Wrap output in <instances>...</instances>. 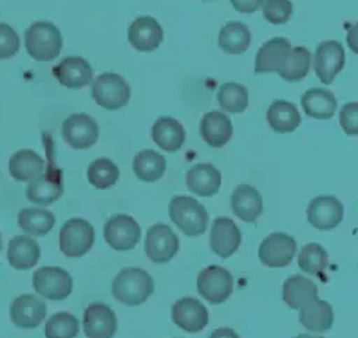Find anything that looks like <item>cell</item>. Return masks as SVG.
<instances>
[{"instance_id": "1", "label": "cell", "mask_w": 358, "mask_h": 338, "mask_svg": "<svg viewBox=\"0 0 358 338\" xmlns=\"http://www.w3.org/2000/svg\"><path fill=\"white\" fill-rule=\"evenodd\" d=\"M154 293V279L143 268H125L114 277L113 295L125 306H141Z\"/></svg>"}, {"instance_id": "2", "label": "cell", "mask_w": 358, "mask_h": 338, "mask_svg": "<svg viewBox=\"0 0 358 338\" xmlns=\"http://www.w3.org/2000/svg\"><path fill=\"white\" fill-rule=\"evenodd\" d=\"M24 40H26L27 54L36 61L55 60L64 47L60 29L52 22H44V20L31 24L24 35Z\"/></svg>"}, {"instance_id": "3", "label": "cell", "mask_w": 358, "mask_h": 338, "mask_svg": "<svg viewBox=\"0 0 358 338\" xmlns=\"http://www.w3.org/2000/svg\"><path fill=\"white\" fill-rule=\"evenodd\" d=\"M172 223L188 237H199L208 228V212L197 199L176 196L169 205Z\"/></svg>"}, {"instance_id": "4", "label": "cell", "mask_w": 358, "mask_h": 338, "mask_svg": "<svg viewBox=\"0 0 358 338\" xmlns=\"http://www.w3.org/2000/svg\"><path fill=\"white\" fill-rule=\"evenodd\" d=\"M92 100L107 110H118L131 100V85L118 73H103L92 84Z\"/></svg>"}, {"instance_id": "5", "label": "cell", "mask_w": 358, "mask_h": 338, "mask_svg": "<svg viewBox=\"0 0 358 338\" xmlns=\"http://www.w3.org/2000/svg\"><path fill=\"white\" fill-rule=\"evenodd\" d=\"M94 228L92 224L85 219H73L66 221L60 230V250L62 254L69 259H78L91 251L94 244Z\"/></svg>"}, {"instance_id": "6", "label": "cell", "mask_w": 358, "mask_h": 338, "mask_svg": "<svg viewBox=\"0 0 358 338\" xmlns=\"http://www.w3.org/2000/svg\"><path fill=\"white\" fill-rule=\"evenodd\" d=\"M33 288L48 300H64L73 291V277L58 266H42L33 273Z\"/></svg>"}, {"instance_id": "7", "label": "cell", "mask_w": 358, "mask_h": 338, "mask_svg": "<svg viewBox=\"0 0 358 338\" xmlns=\"http://www.w3.org/2000/svg\"><path fill=\"white\" fill-rule=\"evenodd\" d=\"M197 291L210 304H223L234 291V277L227 268L208 266L197 275Z\"/></svg>"}, {"instance_id": "8", "label": "cell", "mask_w": 358, "mask_h": 338, "mask_svg": "<svg viewBox=\"0 0 358 338\" xmlns=\"http://www.w3.org/2000/svg\"><path fill=\"white\" fill-rule=\"evenodd\" d=\"M103 237L105 242H107L113 250H132L141 239L140 223H138L134 217H131V215H113V217L105 223Z\"/></svg>"}, {"instance_id": "9", "label": "cell", "mask_w": 358, "mask_h": 338, "mask_svg": "<svg viewBox=\"0 0 358 338\" xmlns=\"http://www.w3.org/2000/svg\"><path fill=\"white\" fill-rule=\"evenodd\" d=\"M62 193H64V172L52 161L49 163L48 170H44L42 176L27 184L26 190L27 199L38 207H49L57 203Z\"/></svg>"}, {"instance_id": "10", "label": "cell", "mask_w": 358, "mask_h": 338, "mask_svg": "<svg viewBox=\"0 0 358 338\" xmlns=\"http://www.w3.org/2000/svg\"><path fill=\"white\" fill-rule=\"evenodd\" d=\"M297 255V241L288 233H270L259 246V260L268 268H286Z\"/></svg>"}, {"instance_id": "11", "label": "cell", "mask_w": 358, "mask_h": 338, "mask_svg": "<svg viewBox=\"0 0 358 338\" xmlns=\"http://www.w3.org/2000/svg\"><path fill=\"white\" fill-rule=\"evenodd\" d=\"M179 251V239L171 226L156 223L145 237V254L152 263H171Z\"/></svg>"}, {"instance_id": "12", "label": "cell", "mask_w": 358, "mask_h": 338, "mask_svg": "<svg viewBox=\"0 0 358 338\" xmlns=\"http://www.w3.org/2000/svg\"><path fill=\"white\" fill-rule=\"evenodd\" d=\"M100 136L96 119L89 115H71L62 125V138L71 149L83 150L92 147Z\"/></svg>"}, {"instance_id": "13", "label": "cell", "mask_w": 358, "mask_h": 338, "mask_svg": "<svg viewBox=\"0 0 358 338\" xmlns=\"http://www.w3.org/2000/svg\"><path fill=\"white\" fill-rule=\"evenodd\" d=\"M344 219V207L335 196H317L308 205V223L320 232L336 228Z\"/></svg>"}, {"instance_id": "14", "label": "cell", "mask_w": 358, "mask_h": 338, "mask_svg": "<svg viewBox=\"0 0 358 338\" xmlns=\"http://www.w3.org/2000/svg\"><path fill=\"white\" fill-rule=\"evenodd\" d=\"M48 306L35 295H20L11 302L9 316L18 330H35L45 318Z\"/></svg>"}, {"instance_id": "15", "label": "cell", "mask_w": 358, "mask_h": 338, "mask_svg": "<svg viewBox=\"0 0 358 338\" xmlns=\"http://www.w3.org/2000/svg\"><path fill=\"white\" fill-rule=\"evenodd\" d=\"M345 53L342 44L335 40H328L317 47L315 51V75L322 84H331L335 76L344 69Z\"/></svg>"}, {"instance_id": "16", "label": "cell", "mask_w": 358, "mask_h": 338, "mask_svg": "<svg viewBox=\"0 0 358 338\" xmlns=\"http://www.w3.org/2000/svg\"><path fill=\"white\" fill-rule=\"evenodd\" d=\"M172 322L188 333H199L208 324V311L201 300L183 297L172 306Z\"/></svg>"}, {"instance_id": "17", "label": "cell", "mask_w": 358, "mask_h": 338, "mask_svg": "<svg viewBox=\"0 0 358 338\" xmlns=\"http://www.w3.org/2000/svg\"><path fill=\"white\" fill-rule=\"evenodd\" d=\"M116 330L118 318L107 304H91L83 313V331L89 338H113Z\"/></svg>"}, {"instance_id": "18", "label": "cell", "mask_w": 358, "mask_h": 338, "mask_svg": "<svg viewBox=\"0 0 358 338\" xmlns=\"http://www.w3.org/2000/svg\"><path fill=\"white\" fill-rule=\"evenodd\" d=\"M241 230L230 217H217L210 228V248L215 255L228 259L239 250Z\"/></svg>"}, {"instance_id": "19", "label": "cell", "mask_w": 358, "mask_h": 338, "mask_svg": "<svg viewBox=\"0 0 358 338\" xmlns=\"http://www.w3.org/2000/svg\"><path fill=\"white\" fill-rule=\"evenodd\" d=\"M163 36H165L163 27L152 17H138L129 26V42L136 51L141 53H149L159 47Z\"/></svg>"}, {"instance_id": "20", "label": "cell", "mask_w": 358, "mask_h": 338, "mask_svg": "<svg viewBox=\"0 0 358 338\" xmlns=\"http://www.w3.org/2000/svg\"><path fill=\"white\" fill-rule=\"evenodd\" d=\"M292 44L289 40L282 38V36H275V38L268 40L266 44H262L261 49L257 51L255 57V73L262 75V73H275L280 75L286 58L292 53Z\"/></svg>"}, {"instance_id": "21", "label": "cell", "mask_w": 358, "mask_h": 338, "mask_svg": "<svg viewBox=\"0 0 358 338\" xmlns=\"http://www.w3.org/2000/svg\"><path fill=\"white\" fill-rule=\"evenodd\" d=\"M55 78L67 89H83L92 82V67L85 58L67 57L52 69Z\"/></svg>"}, {"instance_id": "22", "label": "cell", "mask_w": 358, "mask_h": 338, "mask_svg": "<svg viewBox=\"0 0 358 338\" xmlns=\"http://www.w3.org/2000/svg\"><path fill=\"white\" fill-rule=\"evenodd\" d=\"M223 177L212 163H197L187 172L188 190L199 198H212L221 189Z\"/></svg>"}, {"instance_id": "23", "label": "cell", "mask_w": 358, "mask_h": 338, "mask_svg": "<svg viewBox=\"0 0 358 338\" xmlns=\"http://www.w3.org/2000/svg\"><path fill=\"white\" fill-rule=\"evenodd\" d=\"M199 131H201V138L205 140L206 145L221 149L231 140L234 125H231V119L224 112L212 110V112H206L201 118Z\"/></svg>"}, {"instance_id": "24", "label": "cell", "mask_w": 358, "mask_h": 338, "mask_svg": "<svg viewBox=\"0 0 358 338\" xmlns=\"http://www.w3.org/2000/svg\"><path fill=\"white\" fill-rule=\"evenodd\" d=\"M45 170L44 158L35 150H18L9 159V174L15 181L20 183H31L40 177Z\"/></svg>"}, {"instance_id": "25", "label": "cell", "mask_w": 358, "mask_h": 338, "mask_svg": "<svg viewBox=\"0 0 358 338\" xmlns=\"http://www.w3.org/2000/svg\"><path fill=\"white\" fill-rule=\"evenodd\" d=\"M262 196L250 184H239L231 193V210L245 223H255L262 214Z\"/></svg>"}, {"instance_id": "26", "label": "cell", "mask_w": 358, "mask_h": 338, "mask_svg": "<svg viewBox=\"0 0 358 338\" xmlns=\"http://www.w3.org/2000/svg\"><path fill=\"white\" fill-rule=\"evenodd\" d=\"M8 260L15 270H31L40 260V246L31 235H17L8 244Z\"/></svg>"}, {"instance_id": "27", "label": "cell", "mask_w": 358, "mask_h": 338, "mask_svg": "<svg viewBox=\"0 0 358 338\" xmlns=\"http://www.w3.org/2000/svg\"><path fill=\"white\" fill-rule=\"evenodd\" d=\"M333 318H335V315H333L331 304L320 300L319 297L308 302L306 306H302L301 313H299L301 324L313 333H326V331L331 330Z\"/></svg>"}, {"instance_id": "28", "label": "cell", "mask_w": 358, "mask_h": 338, "mask_svg": "<svg viewBox=\"0 0 358 338\" xmlns=\"http://www.w3.org/2000/svg\"><path fill=\"white\" fill-rule=\"evenodd\" d=\"M317 295H319L317 284L304 275L288 277L282 284V300L292 309H301L302 306L317 299Z\"/></svg>"}, {"instance_id": "29", "label": "cell", "mask_w": 358, "mask_h": 338, "mask_svg": "<svg viewBox=\"0 0 358 338\" xmlns=\"http://www.w3.org/2000/svg\"><path fill=\"white\" fill-rule=\"evenodd\" d=\"M185 128L176 118L163 116L152 125V140L165 152H176L185 143Z\"/></svg>"}, {"instance_id": "30", "label": "cell", "mask_w": 358, "mask_h": 338, "mask_svg": "<svg viewBox=\"0 0 358 338\" xmlns=\"http://www.w3.org/2000/svg\"><path fill=\"white\" fill-rule=\"evenodd\" d=\"M301 103L304 112L315 119H329L336 112V98L328 89H310L302 94Z\"/></svg>"}, {"instance_id": "31", "label": "cell", "mask_w": 358, "mask_h": 338, "mask_svg": "<svg viewBox=\"0 0 358 338\" xmlns=\"http://www.w3.org/2000/svg\"><path fill=\"white\" fill-rule=\"evenodd\" d=\"M132 170H134L136 177L143 183H154V181H159L165 176L166 159L156 150H140L134 156Z\"/></svg>"}, {"instance_id": "32", "label": "cell", "mask_w": 358, "mask_h": 338, "mask_svg": "<svg viewBox=\"0 0 358 338\" xmlns=\"http://www.w3.org/2000/svg\"><path fill=\"white\" fill-rule=\"evenodd\" d=\"M268 125L279 134H288L295 132L301 125V115H299L297 107L286 100H277L268 107L266 112Z\"/></svg>"}, {"instance_id": "33", "label": "cell", "mask_w": 358, "mask_h": 338, "mask_svg": "<svg viewBox=\"0 0 358 338\" xmlns=\"http://www.w3.org/2000/svg\"><path fill=\"white\" fill-rule=\"evenodd\" d=\"M217 44L227 54H243L252 44V33L246 24L239 20H230L219 31Z\"/></svg>"}, {"instance_id": "34", "label": "cell", "mask_w": 358, "mask_h": 338, "mask_svg": "<svg viewBox=\"0 0 358 338\" xmlns=\"http://www.w3.org/2000/svg\"><path fill=\"white\" fill-rule=\"evenodd\" d=\"M55 215L45 208H24L18 214V226L26 235L44 237L55 226Z\"/></svg>"}, {"instance_id": "35", "label": "cell", "mask_w": 358, "mask_h": 338, "mask_svg": "<svg viewBox=\"0 0 358 338\" xmlns=\"http://www.w3.org/2000/svg\"><path fill=\"white\" fill-rule=\"evenodd\" d=\"M217 103L223 112L230 115H241L248 107V89L241 84L227 82L219 87Z\"/></svg>"}, {"instance_id": "36", "label": "cell", "mask_w": 358, "mask_h": 338, "mask_svg": "<svg viewBox=\"0 0 358 338\" xmlns=\"http://www.w3.org/2000/svg\"><path fill=\"white\" fill-rule=\"evenodd\" d=\"M87 179L94 189L109 190L120 179L118 165L109 158L94 159L87 168Z\"/></svg>"}, {"instance_id": "37", "label": "cell", "mask_w": 358, "mask_h": 338, "mask_svg": "<svg viewBox=\"0 0 358 338\" xmlns=\"http://www.w3.org/2000/svg\"><path fill=\"white\" fill-rule=\"evenodd\" d=\"M299 268L306 272L308 275L322 277L329 264L328 251L317 242H308L301 251H299Z\"/></svg>"}, {"instance_id": "38", "label": "cell", "mask_w": 358, "mask_h": 338, "mask_svg": "<svg viewBox=\"0 0 358 338\" xmlns=\"http://www.w3.org/2000/svg\"><path fill=\"white\" fill-rule=\"evenodd\" d=\"M311 69V53L306 47H293L292 53L286 58L282 71H280V78L286 82H299V80L306 78Z\"/></svg>"}, {"instance_id": "39", "label": "cell", "mask_w": 358, "mask_h": 338, "mask_svg": "<svg viewBox=\"0 0 358 338\" xmlns=\"http://www.w3.org/2000/svg\"><path fill=\"white\" fill-rule=\"evenodd\" d=\"M78 333V318L66 311L55 313L45 324V338H76Z\"/></svg>"}, {"instance_id": "40", "label": "cell", "mask_w": 358, "mask_h": 338, "mask_svg": "<svg viewBox=\"0 0 358 338\" xmlns=\"http://www.w3.org/2000/svg\"><path fill=\"white\" fill-rule=\"evenodd\" d=\"M293 15L292 0H264L262 2V17L273 26L286 24Z\"/></svg>"}, {"instance_id": "41", "label": "cell", "mask_w": 358, "mask_h": 338, "mask_svg": "<svg viewBox=\"0 0 358 338\" xmlns=\"http://www.w3.org/2000/svg\"><path fill=\"white\" fill-rule=\"evenodd\" d=\"M20 38L17 31L6 22H0V60H9L18 53Z\"/></svg>"}, {"instance_id": "42", "label": "cell", "mask_w": 358, "mask_h": 338, "mask_svg": "<svg viewBox=\"0 0 358 338\" xmlns=\"http://www.w3.org/2000/svg\"><path fill=\"white\" fill-rule=\"evenodd\" d=\"M341 127L348 136H358V101H350L341 109Z\"/></svg>"}, {"instance_id": "43", "label": "cell", "mask_w": 358, "mask_h": 338, "mask_svg": "<svg viewBox=\"0 0 358 338\" xmlns=\"http://www.w3.org/2000/svg\"><path fill=\"white\" fill-rule=\"evenodd\" d=\"M231 6L236 8L239 13H254L262 6V0H230Z\"/></svg>"}, {"instance_id": "44", "label": "cell", "mask_w": 358, "mask_h": 338, "mask_svg": "<svg viewBox=\"0 0 358 338\" xmlns=\"http://www.w3.org/2000/svg\"><path fill=\"white\" fill-rule=\"evenodd\" d=\"M348 45H350L353 53L358 54V22L351 26V29L348 31Z\"/></svg>"}, {"instance_id": "45", "label": "cell", "mask_w": 358, "mask_h": 338, "mask_svg": "<svg viewBox=\"0 0 358 338\" xmlns=\"http://www.w3.org/2000/svg\"><path fill=\"white\" fill-rule=\"evenodd\" d=\"M210 338H241V337L236 333V331L230 330V328H219V330H215L214 333L210 335Z\"/></svg>"}, {"instance_id": "46", "label": "cell", "mask_w": 358, "mask_h": 338, "mask_svg": "<svg viewBox=\"0 0 358 338\" xmlns=\"http://www.w3.org/2000/svg\"><path fill=\"white\" fill-rule=\"evenodd\" d=\"M295 338H324V337H315V335H299Z\"/></svg>"}, {"instance_id": "47", "label": "cell", "mask_w": 358, "mask_h": 338, "mask_svg": "<svg viewBox=\"0 0 358 338\" xmlns=\"http://www.w3.org/2000/svg\"><path fill=\"white\" fill-rule=\"evenodd\" d=\"M0 251H2V235H0Z\"/></svg>"}]
</instances>
